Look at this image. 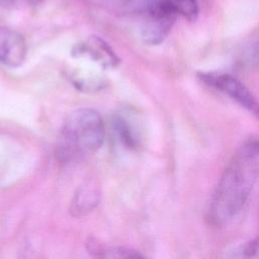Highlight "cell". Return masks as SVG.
I'll use <instances>...</instances> for the list:
<instances>
[{
	"mask_svg": "<svg viewBox=\"0 0 259 259\" xmlns=\"http://www.w3.org/2000/svg\"><path fill=\"white\" fill-rule=\"evenodd\" d=\"M167 6L177 15H182L189 20H195L198 15L196 0H164Z\"/></svg>",
	"mask_w": 259,
	"mask_h": 259,
	"instance_id": "9c48e42d",
	"label": "cell"
},
{
	"mask_svg": "<svg viewBox=\"0 0 259 259\" xmlns=\"http://www.w3.org/2000/svg\"><path fill=\"white\" fill-rule=\"evenodd\" d=\"M224 259H259V234L228 252Z\"/></svg>",
	"mask_w": 259,
	"mask_h": 259,
	"instance_id": "ba28073f",
	"label": "cell"
},
{
	"mask_svg": "<svg viewBox=\"0 0 259 259\" xmlns=\"http://www.w3.org/2000/svg\"><path fill=\"white\" fill-rule=\"evenodd\" d=\"M72 55L75 58H88L102 69L115 68L119 63L111 48L98 36H90L83 44L77 45Z\"/></svg>",
	"mask_w": 259,
	"mask_h": 259,
	"instance_id": "5b68a950",
	"label": "cell"
},
{
	"mask_svg": "<svg viewBox=\"0 0 259 259\" xmlns=\"http://www.w3.org/2000/svg\"><path fill=\"white\" fill-rule=\"evenodd\" d=\"M41 0H0V4H26L37 5Z\"/></svg>",
	"mask_w": 259,
	"mask_h": 259,
	"instance_id": "7c38bea8",
	"label": "cell"
},
{
	"mask_svg": "<svg viewBox=\"0 0 259 259\" xmlns=\"http://www.w3.org/2000/svg\"><path fill=\"white\" fill-rule=\"evenodd\" d=\"M20 259H38L32 252H25V253H23L22 254V256H21V258Z\"/></svg>",
	"mask_w": 259,
	"mask_h": 259,
	"instance_id": "4fadbf2b",
	"label": "cell"
},
{
	"mask_svg": "<svg viewBox=\"0 0 259 259\" xmlns=\"http://www.w3.org/2000/svg\"><path fill=\"white\" fill-rule=\"evenodd\" d=\"M27 53L23 36L15 29L0 26V63L11 67H19Z\"/></svg>",
	"mask_w": 259,
	"mask_h": 259,
	"instance_id": "8992f818",
	"label": "cell"
},
{
	"mask_svg": "<svg viewBox=\"0 0 259 259\" xmlns=\"http://www.w3.org/2000/svg\"><path fill=\"white\" fill-rule=\"evenodd\" d=\"M104 124L100 114L92 108L72 111L60 133L58 155L62 160H72L94 153L103 144Z\"/></svg>",
	"mask_w": 259,
	"mask_h": 259,
	"instance_id": "7a4b0ae2",
	"label": "cell"
},
{
	"mask_svg": "<svg viewBox=\"0 0 259 259\" xmlns=\"http://www.w3.org/2000/svg\"><path fill=\"white\" fill-rule=\"evenodd\" d=\"M197 78L238 103L259 120V100L249 88L233 75L215 72H197Z\"/></svg>",
	"mask_w": 259,
	"mask_h": 259,
	"instance_id": "3957f363",
	"label": "cell"
},
{
	"mask_svg": "<svg viewBox=\"0 0 259 259\" xmlns=\"http://www.w3.org/2000/svg\"><path fill=\"white\" fill-rule=\"evenodd\" d=\"M100 259H147L140 252L126 249V248H114L103 252Z\"/></svg>",
	"mask_w": 259,
	"mask_h": 259,
	"instance_id": "8fae6325",
	"label": "cell"
},
{
	"mask_svg": "<svg viewBox=\"0 0 259 259\" xmlns=\"http://www.w3.org/2000/svg\"><path fill=\"white\" fill-rule=\"evenodd\" d=\"M259 179V140L243 144L231 158L213 192L209 219L214 225L232 221L243 208Z\"/></svg>",
	"mask_w": 259,
	"mask_h": 259,
	"instance_id": "6da1fadb",
	"label": "cell"
},
{
	"mask_svg": "<svg viewBox=\"0 0 259 259\" xmlns=\"http://www.w3.org/2000/svg\"><path fill=\"white\" fill-rule=\"evenodd\" d=\"M177 14L174 13L164 0L152 2L142 20L141 34L143 39L149 45L161 44L169 34Z\"/></svg>",
	"mask_w": 259,
	"mask_h": 259,
	"instance_id": "277c9868",
	"label": "cell"
},
{
	"mask_svg": "<svg viewBox=\"0 0 259 259\" xmlns=\"http://www.w3.org/2000/svg\"><path fill=\"white\" fill-rule=\"evenodd\" d=\"M114 127L122 141V143L132 148L137 149L142 143L141 122L132 114L120 113L115 117Z\"/></svg>",
	"mask_w": 259,
	"mask_h": 259,
	"instance_id": "52a82bcc",
	"label": "cell"
},
{
	"mask_svg": "<svg viewBox=\"0 0 259 259\" xmlns=\"http://www.w3.org/2000/svg\"><path fill=\"white\" fill-rule=\"evenodd\" d=\"M240 61L248 65L259 61V35L252 37L243 46Z\"/></svg>",
	"mask_w": 259,
	"mask_h": 259,
	"instance_id": "30bf717a",
	"label": "cell"
}]
</instances>
